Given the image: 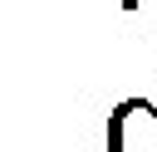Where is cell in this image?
I'll list each match as a JSON object with an SVG mask.
<instances>
[{"label": "cell", "instance_id": "cell-1", "mask_svg": "<svg viewBox=\"0 0 157 152\" xmlns=\"http://www.w3.org/2000/svg\"><path fill=\"white\" fill-rule=\"evenodd\" d=\"M108 152H157V103L123 98L108 118Z\"/></svg>", "mask_w": 157, "mask_h": 152}]
</instances>
